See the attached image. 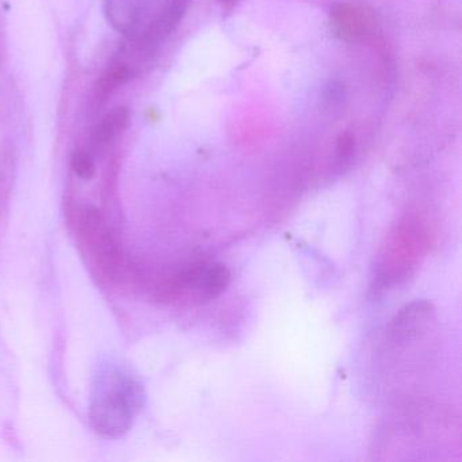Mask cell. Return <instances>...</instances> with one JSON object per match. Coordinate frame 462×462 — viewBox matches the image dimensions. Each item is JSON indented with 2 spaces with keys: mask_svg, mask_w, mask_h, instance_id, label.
I'll list each match as a JSON object with an SVG mask.
<instances>
[{
  "mask_svg": "<svg viewBox=\"0 0 462 462\" xmlns=\"http://www.w3.org/2000/svg\"><path fill=\"white\" fill-rule=\"evenodd\" d=\"M144 402L142 383L125 367L107 365L97 375L91 400L93 429L102 437L120 438L134 426Z\"/></svg>",
  "mask_w": 462,
  "mask_h": 462,
  "instance_id": "6da1fadb",
  "label": "cell"
},
{
  "mask_svg": "<svg viewBox=\"0 0 462 462\" xmlns=\"http://www.w3.org/2000/svg\"><path fill=\"white\" fill-rule=\"evenodd\" d=\"M434 232L418 212L407 213L386 237L375 273L374 293L407 281L429 251Z\"/></svg>",
  "mask_w": 462,
  "mask_h": 462,
  "instance_id": "7a4b0ae2",
  "label": "cell"
},
{
  "mask_svg": "<svg viewBox=\"0 0 462 462\" xmlns=\"http://www.w3.org/2000/svg\"><path fill=\"white\" fill-rule=\"evenodd\" d=\"M231 270L220 262H196L167 278L156 300L166 304L204 305L215 301L231 285Z\"/></svg>",
  "mask_w": 462,
  "mask_h": 462,
  "instance_id": "3957f363",
  "label": "cell"
},
{
  "mask_svg": "<svg viewBox=\"0 0 462 462\" xmlns=\"http://www.w3.org/2000/svg\"><path fill=\"white\" fill-rule=\"evenodd\" d=\"M77 218L80 240L90 254L94 266L106 280H117L124 263L112 229L97 208H83L78 212Z\"/></svg>",
  "mask_w": 462,
  "mask_h": 462,
  "instance_id": "277c9868",
  "label": "cell"
},
{
  "mask_svg": "<svg viewBox=\"0 0 462 462\" xmlns=\"http://www.w3.org/2000/svg\"><path fill=\"white\" fill-rule=\"evenodd\" d=\"M434 320V307L427 301H413L396 313L389 324L388 339L394 345H405L423 337Z\"/></svg>",
  "mask_w": 462,
  "mask_h": 462,
  "instance_id": "5b68a950",
  "label": "cell"
},
{
  "mask_svg": "<svg viewBox=\"0 0 462 462\" xmlns=\"http://www.w3.org/2000/svg\"><path fill=\"white\" fill-rule=\"evenodd\" d=\"M190 2L191 0H169L158 15L148 23L143 33L134 39L139 42L140 48L144 51L153 50L156 45L166 40L180 25Z\"/></svg>",
  "mask_w": 462,
  "mask_h": 462,
  "instance_id": "8992f818",
  "label": "cell"
},
{
  "mask_svg": "<svg viewBox=\"0 0 462 462\" xmlns=\"http://www.w3.org/2000/svg\"><path fill=\"white\" fill-rule=\"evenodd\" d=\"M334 33L346 42H364L373 28V21L364 9L348 4L337 5L331 10Z\"/></svg>",
  "mask_w": 462,
  "mask_h": 462,
  "instance_id": "52a82bcc",
  "label": "cell"
},
{
  "mask_svg": "<svg viewBox=\"0 0 462 462\" xmlns=\"http://www.w3.org/2000/svg\"><path fill=\"white\" fill-rule=\"evenodd\" d=\"M129 125V112L125 107H118L102 118L101 123L93 132V145L96 148L107 147L121 132L125 131Z\"/></svg>",
  "mask_w": 462,
  "mask_h": 462,
  "instance_id": "ba28073f",
  "label": "cell"
},
{
  "mask_svg": "<svg viewBox=\"0 0 462 462\" xmlns=\"http://www.w3.org/2000/svg\"><path fill=\"white\" fill-rule=\"evenodd\" d=\"M131 79V69L128 66H116L115 69H109L104 77L99 79L97 86V99L99 102L106 101L109 94H112L116 88Z\"/></svg>",
  "mask_w": 462,
  "mask_h": 462,
  "instance_id": "9c48e42d",
  "label": "cell"
},
{
  "mask_svg": "<svg viewBox=\"0 0 462 462\" xmlns=\"http://www.w3.org/2000/svg\"><path fill=\"white\" fill-rule=\"evenodd\" d=\"M71 166L80 180H88L96 177V163L93 156L86 150H77L72 153Z\"/></svg>",
  "mask_w": 462,
  "mask_h": 462,
  "instance_id": "30bf717a",
  "label": "cell"
},
{
  "mask_svg": "<svg viewBox=\"0 0 462 462\" xmlns=\"http://www.w3.org/2000/svg\"><path fill=\"white\" fill-rule=\"evenodd\" d=\"M354 151H356V142L350 134H342L337 140V159L340 164L347 163L353 158Z\"/></svg>",
  "mask_w": 462,
  "mask_h": 462,
  "instance_id": "8fae6325",
  "label": "cell"
},
{
  "mask_svg": "<svg viewBox=\"0 0 462 462\" xmlns=\"http://www.w3.org/2000/svg\"><path fill=\"white\" fill-rule=\"evenodd\" d=\"M220 2L226 5H234L236 4L237 0H220Z\"/></svg>",
  "mask_w": 462,
  "mask_h": 462,
  "instance_id": "7c38bea8",
  "label": "cell"
}]
</instances>
